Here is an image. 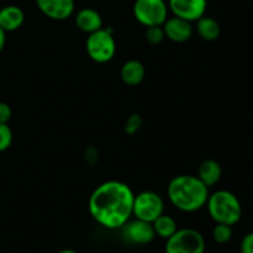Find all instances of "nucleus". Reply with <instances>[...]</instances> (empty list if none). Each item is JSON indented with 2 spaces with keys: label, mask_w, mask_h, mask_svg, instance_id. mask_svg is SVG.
Instances as JSON below:
<instances>
[{
  "label": "nucleus",
  "mask_w": 253,
  "mask_h": 253,
  "mask_svg": "<svg viewBox=\"0 0 253 253\" xmlns=\"http://www.w3.org/2000/svg\"><path fill=\"white\" fill-rule=\"evenodd\" d=\"M133 194L130 185L120 180H108L94 189L88 208L91 217L108 230L121 229L132 217Z\"/></svg>",
  "instance_id": "1"
},
{
  "label": "nucleus",
  "mask_w": 253,
  "mask_h": 253,
  "mask_svg": "<svg viewBox=\"0 0 253 253\" xmlns=\"http://www.w3.org/2000/svg\"><path fill=\"white\" fill-rule=\"evenodd\" d=\"M209 188L192 174H180L173 178L167 187V197L175 209L183 212H194L207 205Z\"/></svg>",
  "instance_id": "2"
},
{
  "label": "nucleus",
  "mask_w": 253,
  "mask_h": 253,
  "mask_svg": "<svg viewBox=\"0 0 253 253\" xmlns=\"http://www.w3.org/2000/svg\"><path fill=\"white\" fill-rule=\"evenodd\" d=\"M205 207L215 224L234 226L242 217L241 202L230 190L220 189L209 194Z\"/></svg>",
  "instance_id": "3"
},
{
  "label": "nucleus",
  "mask_w": 253,
  "mask_h": 253,
  "mask_svg": "<svg viewBox=\"0 0 253 253\" xmlns=\"http://www.w3.org/2000/svg\"><path fill=\"white\" fill-rule=\"evenodd\" d=\"M85 49L90 59L96 63H108L115 57L116 41L113 30L103 29L89 34L86 37Z\"/></svg>",
  "instance_id": "4"
},
{
  "label": "nucleus",
  "mask_w": 253,
  "mask_h": 253,
  "mask_svg": "<svg viewBox=\"0 0 253 253\" xmlns=\"http://www.w3.org/2000/svg\"><path fill=\"white\" fill-rule=\"evenodd\" d=\"M207 242L198 230L185 227L178 229L166 240L165 253H205Z\"/></svg>",
  "instance_id": "5"
},
{
  "label": "nucleus",
  "mask_w": 253,
  "mask_h": 253,
  "mask_svg": "<svg viewBox=\"0 0 253 253\" xmlns=\"http://www.w3.org/2000/svg\"><path fill=\"white\" fill-rule=\"evenodd\" d=\"M133 16L142 26H162L168 19V4L166 0H136Z\"/></svg>",
  "instance_id": "6"
},
{
  "label": "nucleus",
  "mask_w": 253,
  "mask_h": 253,
  "mask_svg": "<svg viewBox=\"0 0 253 253\" xmlns=\"http://www.w3.org/2000/svg\"><path fill=\"white\" fill-rule=\"evenodd\" d=\"M165 212V200L158 193L145 190L135 195L132 216L147 222H153Z\"/></svg>",
  "instance_id": "7"
},
{
  "label": "nucleus",
  "mask_w": 253,
  "mask_h": 253,
  "mask_svg": "<svg viewBox=\"0 0 253 253\" xmlns=\"http://www.w3.org/2000/svg\"><path fill=\"white\" fill-rule=\"evenodd\" d=\"M121 231H123V236L126 241L133 245H140V246L151 244L156 239L152 222L143 221V220L136 219V217L133 220H128L121 227Z\"/></svg>",
  "instance_id": "8"
},
{
  "label": "nucleus",
  "mask_w": 253,
  "mask_h": 253,
  "mask_svg": "<svg viewBox=\"0 0 253 253\" xmlns=\"http://www.w3.org/2000/svg\"><path fill=\"white\" fill-rule=\"evenodd\" d=\"M167 4L174 16L195 22L207 12L208 0H168Z\"/></svg>",
  "instance_id": "9"
},
{
  "label": "nucleus",
  "mask_w": 253,
  "mask_h": 253,
  "mask_svg": "<svg viewBox=\"0 0 253 253\" xmlns=\"http://www.w3.org/2000/svg\"><path fill=\"white\" fill-rule=\"evenodd\" d=\"M40 11L54 21H63L71 17L76 10L74 0H36Z\"/></svg>",
  "instance_id": "10"
},
{
  "label": "nucleus",
  "mask_w": 253,
  "mask_h": 253,
  "mask_svg": "<svg viewBox=\"0 0 253 253\" xmlns=\"http://www.w3.org/2000/svg\"><path fill=\"white\" fill-rule=\"evenodd\" d=\"M192 24L193 22L173 15L172 17H168L162 26L168 40L175 42V43H183V42L189 41L190 37L193 36L194 29H193Z\"/></svg>",
  "instance_id": "11"
},
{
  "label": "nucleus",
  "mask_w": 253,
  "mask_h": 253,
  "mask_svg": "<svg viewBox=\"0 0 253 253\" xmlns=\"http://www.w3.org/2000/svg\"><path fill=\"white\" fill-rule=\"evenodd\" d=\"M76 25L84 34H93L103 29V17L91 7H84L76 14Z\"/></svg>",
  "instance_id": "12"
},
{
  "label": "nucleus",
  "mask_w": 253,
  "mask_h": 253,
  "mask_svg": "<svg viewBox=\"0 0 253 253\" xmlns=\"http://www.w3.org/2000/svg\"><path fill=\"white\" fill-rule=\"evenodd\" d=\"M25 22V12L17 5H6L0 9V27L5 32L19 30Z\"/></svg>",
  "instance_id": "13"
},
{
  "label": "nucleus",
  "mask_w": 253,
  "mask_h": 253,
  "mask_svg": "<svg viewBox=\"0 0 253 253\" xmlns=\"http://www.w3.org/2000/svg\"><path fill=\"white\" fill-rule=\"evenodd\" d=\"M146 77V68L138 59H128L120 69V78L128 86H137Z\"/></svg>",
  "instance_id": "14"
},
{
  "label": "nucleus",
  "mask_w": 253,
  "mask_h": 253,
  "mask_svg": "<svg viewBox=\"0 0 253 253\" xmlns=\"http://www.w3.org/2000/svg\"><path fill=\"white\" fill-rule=\"evenodd\" d=\"M198 178L207 185L208 188L214 187L220 182L222 177V167L217 161L205 160L200 163L198 168Z\"/></svg>",
  "instance_id": "15"
},
{
  "label": "nucleus",
  "mask_w": 253,
  "mask_h": 253,
  "mask_svg": "<svg viewBox=\"0 0 253 253\" xmlns=\"http://www.w3.org/2000/svg\"><path fill=\"white\" fill-rule=\"evenodd\" d=\"M197 26V34L199 35V37L204 41L212 42L215 40L219 39L220 34H221V27L220 24L214 19V17H210L204 15V16L200 17L199 20L195 21Z\"/></svg>",
  "instance_id": "16"
},
{
  "label": "nucleus",
  "mask_w": 253,
  "mask_h": 253,
  "mask_svg": "<svg viewBox=\"0 0 253 253\" xmlns=\"http://www.w3.org/2000/svg\"><path fill=\"white\" fill-rule=\"evenodd\" d=\"M153 230H155L156 236L161 237V239L168 240L172 235H174V232L178 230V224L175 221L174 217H172L170 215H167L163 212L162 215L157 217L155 221L152 222Z\"/></svg>",
  "instance_id": "17"
},
{
  "label": "nucleus",
  "mask_w": 253,
  "mask_h": 253,
  "mask_svg": "<svg viewBox=\"0 0 253 253\" xmlns=\"http://www.w3.org/2000/svg\"><path fill=\"white\" fill-rule=\"evenodd\" d=\"M212 240L219 245H225L231 241L232 239V226L226 224H216L212 229Z\"/></svg>",
  "instance_id": "18"
},
{
  "label": "nucleus",
  "mask_w": 253,
  "mask_h": 253,
  "mask_svg": "<svg viewBox=\"0 0 253 253\" xmlns=\"http://www.w3.org/2000/svg\"><path fill=\"white\" fill-rule=\"evenodd\" d=\"M145 37L148 43L151 44H160L163 40L166 39L165 30L163 26H150L146 27Z\"/></svg>",
  "instance_id": "19"
},
{
  "label": "nucleus",
  "mask_w": 253,
  "mask_h": 253,
  "mask_svg": "<svg viewBox=\"0 0 253 253\" xmlns=\"http://www.w3.org/2000/svg\"><path fill=\"white\" fill-rule=\"evenodd\" d=\"M12 143V131L9 124H0V152L9 150Z\"/></svg>",
  "instance_id": "20"
},
{
  "label": "nucleus",
  "mask_w": 253,
  "mask_h": 253,
  "mask_svg": "<svg viewBox=\"0 0 253 253\" xmlns=\"http://www.w3.org/2000/svg\"><path fill=\"white\" fill-rule=\"evenodd\" d=\"M142 118L138 114H132V115L128 116L125 121V132L128 135H133V133L138 132V130L142 126Z\"/></svg>",
  "instance_id": "21"
},
{
  "label": "nucleus",
  "mask_w": 253,
  "mask_h": 253,
  "mask_svg": "<svg viewBox=\"0 0 253 253\" xmlns=\"http://www.w3.org/2000/svg\"><path fill=\"white\" fill-rule=\"evenodd\" d=\"M240 251L241 253H253V232H249L242 237Z\"/></svg>",
  "instance_id": "22"
},
{
  "label": "nucleus",
  "mask_w": 253,
  "mask_h": 253,
  "mask_svg": "<svg viewBox=\"0 0 253 253\" xmlns=\"http://www.w3.org/2000/svg\"><path fill=\"white\" fill-rule=\"evenodd\" d=\"M12 110L10 105L4 101H0V124H9L11 120Z\"/></svg>",
  "instance_id": "23"
},
{
  "label": "nucleus",
  "mask_w": 253,
  "mask_h": 253,
  "mask_svg": "<svg viewBox=\"0 0 253 253\" xmlns=\"http://www.w3.org/2000/svg\"><path fill=\"white\" fill-rule=\"evenodd\" d=\"M5 43H6V32L0 27V53H1V51L4 49Z\"/></svg>",
  "instance_id": "24"
},
{
  "label": "nucleus",
  "mask_w": 253,
  "mask_h": 253,
  "mask_svg": "<svg viewBox=\"0 0 253 253\" xmlns=\"http://www.w3.org/2000/svg\"><path fill=\"white\" fill-rule=\"evenodd\" d=\"M58 253H78V252L74 251V250H71V249H66V250H62V251H59Z\"/></svg>",
  "instance_id": "25"
}]
</instances>
